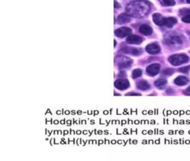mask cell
Wrapping results in <instances>:
<instances>
[{
	"label": "cell",
	"instance_id": "6da1fadb",
	"mask_svg": "<svg viewBox=\"0 0 190 161\" xmlns=\"http://www.w3.org/2000/svg\"><path fill=\"white\" fill-rule=\"evenodd\" d=\"M128 14L135 18H142L148 14L150 5L145 1H135L128 4L126 7Z\"/></svg>",
	"mask_w": 190,
	"mask_h": 161
},
{
	"label": "cell",
	"instance_id": "7a4b0ae2",
	"mask_svg": "<svg viewBox=\"0 0 190 161\" xmlns=\"http://www.w3.org/2000/svg\"><path fill=\"white\" fill-rule=\"evenodd\" d=\"M188 60V57L185 54H174L169 57L168 58V61L174 66H178L186 63Z\"/></svg>",
	"mask_w": 190,
	"mask_h": 161
},
{
	"label": "cell",
	"instance_id": "3957f363",
	"mask_svg": "<svg viewBox=\"0 0 190 161\" xmlns=\"http://www.w3.org/2000/svg\"><path fill=\"white\" fill-rule=\"evenodd\" d=\"M118 59V67L119 69L130 67L132 64V60L125 57H119Z\"/></svg>",
	"mask_w": 190,
	"mask_h": 161
},
{
	"label": "cell",
	"instance_id": "277c9868",
	"mask_svg": "<svg viewBox=\"0 0 190 161\" xmlns=\"http://www.w3.org/2000/svg\"><path fill=\"white\" fill-rule=\"evenodd\" d=\"M132 33V31L131 29L127 27H122L121 28L118 29L115 31V35L117 37L123 38L127 36H130L131 35Z\"/></svg>",
	"mask_w": 190,
	"mask_h": 161
},
{
	"label": "cell",
	"instance_id": "5b68a950",
	"mask_svg": "<svg viewBox=\"0 0 190 161\" xmlns=\"http://www.w3.org/2000/svg\"><path fill=\"white\" fill-rule=\"evenodd\" d=\"M120 52L122 53L131 54L132 56H138L141 55L142 53L141 49H138V48H135L132 47H127V46L122 48L121 49Z\"/></svg>",
	"mask_w": 190,
	"mask_h": 161
},
{
	"label": "cell",
	"instance_id": "8992f818",
	"mask_svg": "<svg viewBox=\"0 0 190 161\" xmlns=\"http://www.w3.org/2000/svg\"><path fill=\"white\" fill-rule=\"evenodd\" d=\"M160 70V65L158 63H155L149 65L147 67L146 71L151 76H155L158 74Z\"/></svg>",
	"mask_w": 190,
	"mask_h": 161
},
{
	"label": "cell",
	"instance_id": "52a82bcc",
	"mask_svg": "<svg viewBox=\"0 0 190 161\" xmlns=\"http://www.w3.org/2000/svg\"><path fill=\"white\" fill-rule=\"evenodd\" d=\"M115 87L120 90H125L129 86V83L127 80L120 79L116 80L114 83Z\"/></svg>",
	"mask_w": 190,
	"mask_h": 161
},
{
	"label": "cell",
	"instance_id": "ba28073f",
	"mask_svg": "<svg viewBox=\"0 0 190 161\" xmlns=\"http://www.w3.org/2000/svg\"><path fill=\"white\" fill-rule=\"evenodd\" d=\"M145 50L150 54H157L160 52L161 48L158 44L155 43H152L146 46Z\"/></svg>",
	"mask_w": 190,
	"mask_h": 161
},
{
	"label": "cell",
	"instance_id": "9c48e42d",
	"mask_svg": "<svg viewBox=\"0 0 190 161\" xmlns=\"http://www.w3.org/2000/svg\"><path fill=\"white\" fill-rule=\"evenodd\" d=\"M166 18L159 13H155L153 15V21L155 24L158 26H165Z\"/></svg>",
	"mask_w": 190,
	"mask_h": 161
},
{
	"label": "cell",
	"instance_id": "30bf717a",
	"mask_svg": "<svg viewBox=\"0 0 190 161\" xmlns=\"http://www.w3.org/2000/svg\"><path fill=\"white\" fill-rule=\"evenodd\" d=\"M127 42L130 44H139L142 42V39L138 35H130L127 39Z\"/></svg>",
	"mask_w": 190,
	"mask_h": 161
},
{
	"label": "cell",
	"instance_id": "8fae6325",
	"mask_svg": "<svg viewBox=\"0 0 190 161\" xmlns=\"http://www.w3.org/2000/svg\"><path fill=\"white\" fill-rule=\"evenodd\" d=\"M131 20V16L128 14H125L123 13L119 15L118 17V22L119 24H126L130 22Z\"/></svg>",
	"mask_w": 190,
	"mask_h": 161
},
{
	"label": "cell",
	"instance_id": "7c38bea8",
	"mask_svg": "<svg viewBox=\"0 0 190 161\" xmlns=\"http://www.w3.org/2000/svg\"><path fill=\"white\" fill-rule=\"evenodd\" d=\"M139 32L141 33L142 34L145 35H150L152 34L153 30L147 25H142L139 28Z\"/></svg>",
	"mask_w": 190,
	"mask_h": 161
},
{
	"label": "cell",
	"instance_id": "4fadbf2b",
	"mask_svg": "<svg viewBox=\"0 0 190 161\" xmlns=\"http://www.w3.org/2000/svg\"><path fill=\"white\" fill-rule=\"evenodd\" d=\"M175 84L178 85V86H182L184 85H186L189 82L188 79L185 76H178L176 78L175 80Z\"/></svg>",
	"mask_w": 190,
	"mask_h": 161
},
{
	"label": "cell",
	"instance_id": "5bb4252c",
	"mask_svg": "<svg viewBox=\"0 0 190 161\" xmlns=\"http://www.w3.org/2000/svg\"><path fill=\"white\" fill-rule=\"evenodd\" d=\"M137 86L138 89L142 91L147 90L150 88V85L148 82L145 80H140L138 81L137 84Z\"/></svg>",
	"mask_w": 190,
	"mask_h": 161
},
{
	"label": "cell",
	"instance_id": "9a60e30c",
	"mask_svg": "<svg viewBox=\"0 0 190 161\" xmlns=\"http://www.w3.org/2000/svg\"><path fill=\"white\" fill-rule=\"evenodd\" d=\"M177 22V20L176 18H173V17L166 18L165 26H166L168 28H171L176 24Z\"/></svg>",
	"mask_w": 190,
	"mask_h": 161
},
{
	"label": "cell",
	"instance_id": "2e32d148",
	"mask_svg": "<svg viewBox=\"0 0 190 161\" xmlns=\"http://www.w3.org/2000/svg\"><path fill=\"white\" fill-rule=\"evenodd\" d=\"M166 84H167V80H166L161 78V79H158V80H155V85L157 88H162L165 86Z\"/></svg>",
	"mask_w": 190,
	"mask_h": 161
},
{
	"label": "cell",
	"instance_id": "e0dca14e",
	"mask_svg": "<svg viewBox=\"0 0 190 161\" xmlns=\"http://www.w3.org/2000/svg\"><path fill=\"white\" fill-rule=\"evenodd\" d=\"M159 1L162 5L165 6H172L176 4L175 0H159Z\"/></svg>",
	"mask_w": 190,
	"mask_h": 161
},
{
	"label": "cell",
	"instance_id": "ac0fdd59",
	"mask_svg": "<svg viewBox=\"0 0 190 161\" xmlns=\"http://www.w3.org/2000/svg\"><path fill=\"white\" fill-rule=\"evenodd\" d=\"M142 70L140 69H136L133 71L132 72V77L133 78L135 79L138 77H141L142 76Z\"/></svg>",
	"mask_w": 190,
	"mask_h": 161
},
{
	"label": "cell",
	"instance_id": "d6986e66",
	"mask_svg": "<svg viewBox=\"0 0 190 161\" xmlns=\"http://www.w3.org/2000/svg\"><path fill=\"white\" fill-rule=\"evenodd\" d=\"M168 42L170 44H175V43L181 44V39L178 36H174L173 38L169 39V40H168Z\"/></svg>",
	"mask_w": 190,
	"mask_h": 161
},
{
	"label": "cell",
	"instance_id": "ffe728a7",
	"mask_svg": "<svg viewBox=\"0 0 190 161\" xmlns=\"http://www.w3.org/2000/svg\"><path fill=\"white\" fill-rule=\"evenodd\" d=\"M180 14L182 16H186L190 15V9H182L180 10Z\"/></svg>",
	"mask_w": 190,
	"mask_h": 161
},
{
	"label": "cell",
	"instance_id": "44dd1931",
	"mask_svg": "<svg viewBox=\"0 0 190 161\" xmlns=\"http://www.w3.org/2000/svg\"><path fill=\"white\" fill-rule=\"evenodd\" d=\"M190 70V66L186 67H183L182 68H179L178 70L180 71V72H182L183 74H187L188 72V71Z\"/></svg>",
	"mask_w": 190,
	"mask_h": 161
},
{
	"label": "cell",
	"instance_id": "7402d4cb",
	"mask_svg": "<svg viewBox=\"0 0 190 161\" xmlns=\"http://www.w3.org/2000/svg\"><path fill=\"white\" fill-rule=\"evenodd\" d=\"M173 72H174V70L173 69H170V68L166 69L163 72V74H165V75H167V76H171V74H173Z\"/></svg>",
	"mask_w": 190,
	"mask_h": 161
},
{
	"label": "cell",
	"instance_id": "603a6c76",
	"mask_svg": "<svg viewBox=\"0 0 190 161\" xmlns=\"http://www.w3.org/2000/svg\"><path fill=\"white\" fill-rule=\"evenodd\" d=\"M182 21L186 23H190V15L183 16L182 19Z\"/></svg>",
	"mask_w": 190,
	"mask_h": 161
},
{
	"label": "cell",
	"instance_id": "cb8c5ba5",
	"mask_svg": "<svg viewBox=\"0 0 190 161\" xmlns=\"http://www.w3.org/2000/svg\"><path fill=\"white\" fill-rule=\"evenodd\" d=\"M120 7H121V6H120L119 4H118V2H117L116 1H115V2H114V7L117 9V8H119Z\"/></svg>",
	"mask_w": 190,
	"mask_h": 161
},
{
	"label": "cell",
	"instance_id": "d4e9b609",
	"mask_svg": "<svg viewBox=\"0 0 190 161\" xmlns=\"http://www.w3.org/2000/svg\"><path fill=\"white\" fill-rule=\"evenodd\" d=\"M127 95H135V96H137V95H141L139 94H135V93H128L127 94Z\"/></svg>",
	"mask_w": 190,
	"mask_h": 161
},
{
	"label": "cell",
	"instance_id": "484cf974",
	"mask_svg": "<svg viewBox=\"0 0 190 161\" xmlns=\"http://www.w3.org/2000/svg\"><path fill=\"white\" fill-rule=\"evenodd\" d=\"M187 91H188V92H190V87H188L187 88Z\"/></svg>",
	"mask_w": 190,
	"mask_h": 161
},
{
	"label": "cell",
	"instance_id": "4316f807",
	"mask_svg": "<svg viewBox=\"0 0 190 161\" xmlns=\"http://www.w3.org/2000/svg\"><path fill=\"white\" fill-rule=\"evenodd\" d=\"M187 2L188 3V4H190V0H186Z\"/></svg>",
	"mask_w": 190,
	"mask_h": 161
}]
</instances>
